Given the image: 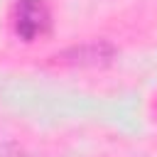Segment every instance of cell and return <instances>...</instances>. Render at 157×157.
<instances>
[{"mask_svg": "<svg viewBox=\"0 0 157 157\" xmlns=\"http://www.w3.org/2000/svg\"><path fill=\"white\" fill-rule=\"evenodd\" d=\"M115 54L118 49L110 42H86V44H76L59 52L54 59L69 66H105L115 59Z\"/></svg>", "mask_w": 157, "mask_h": 157, "instance_id": "7a4b0ae2", "label": "cell"}, {"mask_svg": "<svg viewBox=\"0 0 157 157\" xmlns=\"http://www.w3.org/2000/svg\"><path fill=\"white\" fill-rule=\"evenodd\" d=\"M0 157H25V152L17 145L7 142V145H0Z\"/></svg>", "mask_w": 157, "mask_h": 157, "instance_id": "3957f363", "label": "cell"}, {"mask_svg": "<svg viewBox=\"0 0 157 157\" xmlns=\"http://www.w3.org/2000/svg\"><path fill=\"white\" fill-rule=\"evenodd\" d=\"M12 29L22 42H37L52 32V12L44 0H17L12 12Z\"/></svg>", "mask_w": 157, "mask_h": 157, "instance_id": "6da1fadb", "label": "cell"}]
</instances>
